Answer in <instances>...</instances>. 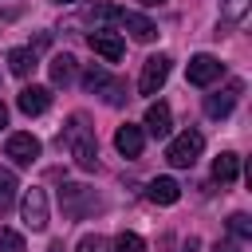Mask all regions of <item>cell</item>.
<instances>
[{"mask_svg": "<svg viewBox=\"0 0 252 252\" xmlns=\"http://www.w3.org/2000/svg\"><path fill=\"white\" fill-rule=\"evenodd\" d=\"M59 142L67 146V154L75 158L79 169H98V142H94V126L83 110H75L59 134Z\"/></svg>", "mask_w": 252, "mask_h": 252, "instance_id": "obj_1", "label": "cell"}, {"mask_svg": "<svg viewBox=\"0 0 252 252\" xmlns=\"http://www.w3.org/2000/svg\"><path fill=\"white\" fill-rule=\"evenodd\" d=\"M106 83H110V75H106L102 67H87V71H83V87H87V91H102Z\"/></svg>", "mask_w": 252, "mask_h": 252, "instance_id": "obj_20", "label": "cell"}, {"mask_svg": "<svg viewBox=\"0 0 252 252\" xmlns=\"http://www.w3.org/2000/svg\"><path fill=\"white\" fill-rule=\"evenodd\" d=\"M169 122H173L169 106H165V102H150V110H146V130H150L154 138H165V134H169Z\"/></svg>", "mask_w": 252, "mask_h": 252, "instance_id": "obj_14", "label": "cell"}, {"mask_svg": "<svg viewBox=\"0 0 252 252\" xmlns=\"http://www.w3.org/2000/svg\"><path fill=\"white\" fill-rule=\"evenodd\" d=\"M4 126H8V106L0 102V130H4Z\"/></svg>", "mask_w": 252, "mask_h": 252, "instance_id": "obj_27", "label": "cell"}, {"mask_svg": "<svg viewBox=\"0 0 252 252\" xmlns=\"http://www.w3.org/2000/svg\"><path fill=\"white\" fill-rule=\"evenodd\" d=\"M248 4H252V0H224V4H220V16H224L228 24H236V20H244Z\"/></svg>", "mask_w": 252, "mask_h": 252, "instance_id": "obj_21", "label": "cell"}, {"mask_svg": "<svg viewBox=\"0 0 252 252\" xmlns=\"http://www.w3.org/2000/svg\"><path fill=\"white\" fill-rule=\"evenodd\" d=\"M118 24H122L138 43H154V39H158V28H154L142 12H122V20H118Z\"/></svg>", "mask_w": 252, "mask_h": 252, "instance_id": "obj_12", "label": "cell"}, {"mask_svg": "<svg viewBox=\"0 0 252 252\" xmlns=\"http://www.w3.org/2000/svg\"><path fill=\"white\" fill-rule=\"evenodd\" d=\"M47 71H51V83L55 87H67V83H75V59L63 51V55H55L51 63H47Z\"/></svg>", "mask_w": 252, "mask_h": 252, "instance_id": "obj_16", "label": "cell"}, {"mask_svg": "<svg viewBox=\"0 0 252 252\" xmlns=\"http://www.w3.org/2000/svg\"><path fill=\"white\" fill-rule=\"evenodd\" d=\"M16 189H20L16 173H12L8 165H0V213H8V209H12V201H16Z\"/></svg>", "mask_w": 252, "mask_h": 252, "instance_id": "obj_18", "label": "cell"}, {"mask_svg": "<svg viewBox=\"0 0 252 252\" xmlns=\"http://www.w3.org/2000/svg\"><path fill=\"white\" fill-rule=\"evenodd\" d=\"M213 252H240V244H236V240H220Z\"/></svg>", "mask_w": 252, "mask_h": 252, "instance_id": "obj_26", "label": "cell"}, {"mask_svg": "<svg viewBox=\"0 0 252 252\" xmlns=\"http://www.w3.org/2000/svg\"><path fill=\"white\" fill-rule=\"evenodd\" d=\"M185 75H189V83L193 87H213L217 79H220V59H213V55H193L189 59V67H185Z\"/></svg>", "mask_w": 252, "mask_h": 252, "instance_id": "obj_6", "label": "cell"}, {"mask_svg": "<svg viewBox=\"0 0 252 252\" xmlns=\"http://www.w3.org/2000/svg\"><path fill=\"white\" fill-rule=\"evenodd\" d=\"M201 150H205V134H201V130H181V134L169 142L165 161L177 165V169H189V165L201 158Z\"/></svg>", "mask_w": 252, "mask_h": 252, "instance_id": "obj_2", "label": "cell"}, {"mask_svg": "<svg viewBox=\"0 0 252 252\" xmlns=\"http://www.w3.org/2000/svg\"><path fill=\"white\" fill-rule=\"evenodd\" d=\"M87 16H91V24H110V20H122V12H118V8H110V4H94Z\"/></svg>", "mask_w": 252, "mask_h": 252, "instance_id": "obj_23", "label": "cell"}, {"mask_svg": "<svg viewBox=\"0 0 252 252\" xmlns=\"http://www.w3.org/2000/svg\"><path fill=\"white\" fill-rule=\"evenodd\" d=\"M114 252H146V240H142L138 232H122V236L114 240Z\"/></svg>", "mask_w": 252, "mask_h": 252, "instance_id": "obj_22", "label": "cell"}, {"mask_svg": "<svg viewBox=\"0 0 252 252\" xmlns=\"http://www.w3.org/2000/svg\"><path fill=\"white\" fill-rule=\"evenodd\" d=\"M75 252H110V244H106V236L91 232V236H83V240H79V248H75Z\"/></svg>", "mask_w": 252, "mask_h": 252, "instance_id": "obj_25", "label": "cell"}, {"mask_svg": "<svg viewBox=\"0 0 252 252\" xmlns=\"http://www.w3.org/2000/svg\"><path fill=\"white\" fill-rule=\"evenodd\" d=\"M146 197H150L154 205H177V197H181V185H177L173 177H154V181L146 185Z\"/></svg>", "mask_w": 252, "mask_h": 252, "instance_id": "obj_13", "label": "cell"}, {"mask_svg": "<svg viewBox=\"0 0 252 252\" xmlns=\"http://www.w3.org/2000/svg\"><path fill=\"white\" fill-rule=\"evenodd\" d=\"M165 79H169V55H150V59L142 63V79H138V91H142V94H158Z\"/></svg>", "mask_w": 252, "mask_h": 252, "instance_id": "obj_5", "label": "cell"}, {"mask_svg": "<svg viewBox=\"0 0 252 252\" xmlns=\"http://www.w3.org/2000/svg\"><path fill=\"white\" fill-rule=\"evenodd\" d=\"M0 252H28L24 248V236L12 232V228H0Z\"/></svg>", "mask_w": 252, "mask_h": 252, "instance_id": "obj_24", "label": "cell"}, {"mask_svg": "<svg viewBox=\"0 0 252 252\" xmlns=\"http://www.w3.org/2000/svg\"><path fill=\"white\" fill-rule=\"evenodd\" d=\"M142 146H146V134H142V126H118L114 130V150L122 154V158H138L142 154Z\"/></svg>", "mask_w": 252, "mask_h": 252, "instance_id": "obj_11", "label": "cell"}, {"mask_svg": "<svg viewBox=\"0 0 252 252\" xmlns=\"http://www.w3.org/2000/svg\"><path fill=\"white\" fill-rule=\"evenodd\" d=\"M240 91H244V83H240V79H232L224 91H217V94H209V98H205V114H209V118H224V114L236 106Z\"/></svg>", "mask_w": 252, "mask_h": 252, "instance_id": "obj_9", "label": "cell"}, {"mask_svg": "<svg viewBox=\"0 0 252 252\" xmlns=\"http://www.w3.org/2000/svg\"><path fill=\"white\" fill-rule=\"evenodd\" d=\"M59 205H63V213H67L71 220H83L87 213H98V209H102V201H98L94 189H87V185H63V189H59Z\"/></svg>", "mask_w": 252, "mask_h": 252, "instance_id": "obj_3", "label": "cell"}, {"mask_svg": "<svg viewBox=\"0 0 252 252\" xmlns=\"http://www.w3.org/2000/svg\"><path fill=\"white\" fill-rule=\"evenodd\" d=\"M16 106H20L28 118H32V114H43V110L51 106V87H35V83L24 87V91L16 94Z\"/></svg>", "mask_w": 252, "mask_h": 252, "instance_id": "obj_10", "label": "cell"}, {"mask_svg": "<svg viewBox=\"0 0 252 252\" xmlns=\"http://www.w3.org/2000/svg\"><path fill=\"white\" fill-rule=\"evenodd\" d=\"M4 158H12V165H32L39 158V138L32 134H12L4 142Z\"/></svg>", "mask_w": 252, "mask_h": 252, "instance_id": "obj_7", "label": "cell"}, {"mask_svg": "<svg viewBox=\"0 0 252 252\" xmlns=\"http://www.w3.org/2000/svg\"><path fill=\"white\" fill-rule=\"evenodd\" d=\"M228 232H232L236 240H248V236H252V217H248V213H232V217H228Z\"/></svg>", "mask_w": 252, "mask_h": 252, "instance_id": "obj_19", "label": "cell"}, {"mask_svg": "<svg viewBox=\"0 0 252 252\" xmlns=\"http://www.w3.org/2000/svg\"><path fill=\"white\" fill-rule=\"evenodd\" d=\"M236 173H240V158L224 150V154H220V158L213 161V177H217L220 185H228V181H236Z\"/></svg>", "mask_w": 252, "mask_h": 252, "instance_id": "obj_17", "label": "cell"}, {"mask_svg": "<svg viewBox=\"0 0 252 252\" xmlns=\"http://www.w3.org/2000/svg\"><path fill=\"white\" fill-rule=\"evenodd\" d=\"M87 43H91V51L98 55V59H106V63H118L122 59V51H126V43H122V35H114V32H91L87 35Z\"/></svg>", "mask_w": 252, "mask_h": 252, "instance_id": "obj_8", "label": "cell"}, {"mask_svg": "<svg viewBox=\"0 0 252 252\" xmlns=\"http://www.w3.org/2000/svg\"><path fill=\"white\" fill-rule=\"evenodd\" d=\"M35 67H39V63H35V47H12V51H8V71H12V75L24 79V75H32Z\"/></svg>", "mask_w": 252, "mask_h": 252, "instance_id": "obj_15", "label": "cell"}, {"mask_svg": "<svg viewBox=\"0 0 252 252\" xmlns=\"http://www.w3.org/2000/svg\"><path fill=\"white\" fill-rule=\"evenodd\" d=\"M20 213H24V224L32 232H43L47 228V193L43 189H28L24 201H20Z\"/></svg>", "mask_w": 252, "mask_h": 252, "instance_id": "obj_4", "label": "cell"}, {"mask_svg": "<svg viewBox=\"0 0 252 252\" xmlns=\"http://www.w3.org/2000/svg\"><path fill=\"white\" fill-rule=\"evenodd\" d=\"M142 4H146V8H161L165 0H142Z\"/></svg>", "mask_w": 252, "mask_h": 252, "instance_id": "obj_28", "label": "cell"}, {"mask_svg": "<svg viewBox=\"0 0 252 252\" xmlns=\"http://www.w3.org/2000/svg\"><path fill=\"white\" fill-rule=\"evenodd\" d=\"M55 4H75V0H55Z\"/></svg>", "mask_w": 252, "mask_h": 252, "instance_id": "obj_29", "label": "cell"}]
</instances>
